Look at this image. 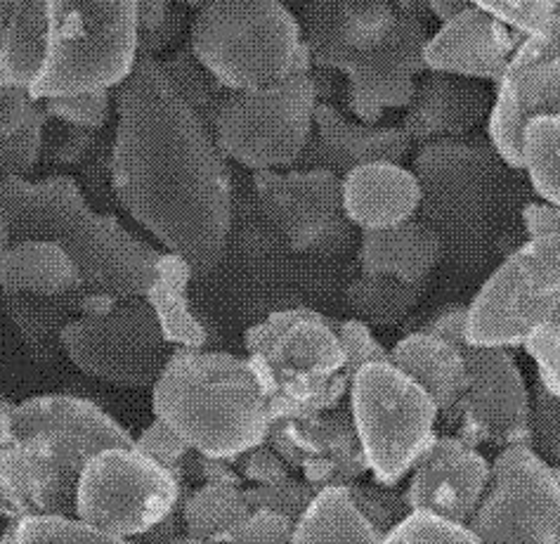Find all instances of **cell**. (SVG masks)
Listing matches in <instances>:
<instances>
[{
	"label": "cell",
	"mask_w": 560,
	"mask_h": 544,
	"mask_svg": "<svg viewBox=\"0 0 560 544\" xmlns=\"http://www.w3.org/2000/svg\"><path fill=\"white\" fill-rule=\"evenodd\" d=\"M112 193L195 277L223 263L232 232L225 154L154 57H138L116 85Z\"/></svg>",
	"instance_id": "1"
},
{
	"label": "cell",
	"mask_w": 560,
	"mask_h": 544,
	"mask_svg": "<svg viewBox=\"0 0 560 544\" xmlns=\"http://www.w3.org/2000/svg\"><path fill=\"white\" fill-rule=\"evenodd\" d=\"M124 426L93 401L38 395L0 412V517H77L83 466L107 448H132Z\"/></svg>",
	"instance_id": "2"
},
{
	"label": "cell",
	"mask_w": 560,
	"mask_h": 544,
	"mask_svg": "<svg viewBox=\"0 0 560 544\" xmlns=\"http://www.w3.org/2000/svg\"><path fill=\"white\" fill-rule=\"evenodd\" d=\"M0 213L12 242L50 240L77 261L83 287L73 293L79 315L107 313L116 301L144 297L161 254L119 218L100 213L71 175L57 173L43 181H0Z\"/></svg>",
	"instance_id": "3"
},
{
	"label": "cell",
	"mask_w": 560,
	"mask_h": 544,
	"mask_svg": "<svg viewBox=\"0 0 560 544\" xmlns=\"http://www.w3.org/2000/svg\"><path fill=\"white\" fill-rule=\"evenodd\" d=\"M154 417L191 452L234 462L268 443L270 407L246 358L225 350L175 348L152 386Z\"/></svg>",
	"instance_id": "4"
},
{
	"label": "cell",
	"mask_w": 560,
	"mask_h": 544,
	"mask_svg": "<svg viewBox=\"0 0 560 544\" xmlns=\"http://www.w3.org/2000/svg\"><path fill=\"white\" fill-rule=\"evenodd\" d=\"M244 346L272 421L311 419L350 391L336 322L311 308L270 313L246 332Z\"/></svg>",
	"instance_id": "5"
},
{
	"label": "cell",
	"mask_w": 560,
	"mask_h": 544,
	"mask_svg": "<svg viewBox=\"0 0 560 544\" xmlns=\"http://www.w3.org/2000/svg\"><path fill=\"white\" fill-rule=\"evenodd\" d=\"M187 46L228 91H258L313 67L282 0H206L189 24Z\"/></svg>",
	"instance_id": "6"
},
{
	"label": "cell",
	"mask_w": 560,
	"mask_h": 544,
	"mask_svg": "<svg viewBox=\"0 0 560 544\" xmlns=\"http://www.w3.org/2000/svg\"><path fill=\"white\" fill-rule=\"evenodd\" d=\"M46 65L36 100L112 91L138 62L136 0H46Z\"/></svg>",
	"instance_id": "7"
},
{
	"label": "cell",
	"mask_w": 560,
	"mask_h": 544,
	"mask_svg": "<svg viewBox=\"0 0 560 544\" xmlns=\"http://www.w3.org/2000/svg\"><path fill=\"white\" fill-rule=\"evenodd\" d=\"M348 398L374 481L400 485L435 443L440 421L435 401L393 362L360 367Z\"/></svg>",
	"instance_id": "8"
},
{
	"label": "cell",
	"mask_w": 560,
	"mask_h": 544,
	"mask_svg": "<svg viewBox=\"0 0 560 544\" xmlns=\"http://www.w3.org/2000/svg\"><path fill=\"white\" fill-rule=\"evenodd\" d=\"M317 102L311 67L258 91H230L215 112L213 138L244 169H293L311 142Z\"/></svg>",
	"instance_id": "9"
},
{
	"label": "cell",
	"mask_w": 560,
	"mask_h": 544,
	"mask_svg": "<svg viewBox=\"0 0 560 544\" xmlns=\"http://www.w3.org/2000/svg\"><path fill=\"white\" fill-rule=\"evenodd\" d=\"M464 327V305L445 308L423 327V332L438 334L459 346L466 362V391L447 426L454 429V436L476 448L480 443H492L501 450L529 445L533 393L525 384L518 362L509 348L468 344Z\"/></svg>",
	"instance_id": "10"
},
{
	"label": "cell",
	"mask_w": 560,
	"mask_h": 544,
	"mask_svg": "<svg viewBox=\"0 0 560 544\" xmlns=\"http://www.w3.org/2000/svg\"><path fill=\"white\" fill-rule=\"evenodd\" d=\"M560 322V232L527 240L466 305V342L518 348L537 327Z\"/></svg>",
	"instance_id": "11"
},
{
	"label": "cell",
	"mask_w": 560,
	"mask_h": 544,
	"mask_svg": "<svg viewBox=\"0 0 560 544\" xmlns=\"http://www.w3.org/2000/svg\"><path fill=\"white\" fill-rule=\"evenodd\" d=\"M185 474L136 448H107L83 466L77 517L116 537H140L180 507Z\"/></svg>",
	"instance_id": "12"
},
{
	"label": "cell",
	"mask_w": 560,
	"mask_h": 544,
	"mask_svg": "<svg viewBox=\"0 0 560 544\" xmlns=\"http://www.w3.org/2000/svg\"><path fill=\"white\" fill-rule=\"evenodd\" d=\"M60 342L83 374L124 389H152L175 350L142 297L116 301L107 313L73 317Z\"/></svg>",
	"instance_id": "13"
},
{
	"label": "cell",
	"mask_w": 560,
	"mask_h": 544,
	"mask_svg": "<svg viewBox=\"0 0 560 544\" xmlns=\"http://www.w3.org/2000/svg\"><path fill=\"white\" fill-rule=\"evenodd\" d=\"M480 544H560V476L529 445L499 450L474 519Z\"/></svg>",
	"instance_id": "14"
},
{
	"label": "cell",
	"mask_w": 560,
	"mask_h": 544,
	"mask_svg": "<svg viewBox=\"0 0 560 544\" xmlns=\"http://www.w3.org/2000/svg\"><path fill=\"white\" fill-rule=\"evenodd\" d=\"M254 187L265 216L299 254H334L350 240L341 175L327 169L254 171Z\"/></svg>",
	"instance_id": "15"
},
{
	"label": "cell",
	"mask_w": 560,
	"mask_h": 544,
	"mask_svg": "<svg viewBox=\"0 0 560 544\" xmlns=\"http://www.w3.org/2000/svg\"><path fill=\"white\" fill-rule=\"evenodd\" d=\"M425 40L417 24H400L376 46L329 60L348 73L350 109L358 121L378 124L386 109L409 105L417 77L425 71Z\"/></svg>",
	"instance_id": "16"
},
{
	"label": "cell",
	"mask_w": 560,
	"mask_h": 544,
	"mask_svg": "<svg viewBox=\"0 0 560 544\" xmlns=\"http://www.w3.org/2000/svg\"><path fill=\"white\" fill-rule=\"evenodd\" d=\"M268 445L282 454L291 468H303L305 481L322 490L346 488L370 472L350 409L334 407L311 419L272 421Z\"/></svg>",
	"instance_id": "17"
},
{
	"label": "cell",
	"mask_w": 560,
	"mask_h": 544,
	"mask_svg": "<svg viewBox=\"0 0 560 544\" xmlns=\"http://www.w3.org/2000/svg\"><path fill=\"white\" fill-rule=\"evenodd\" d=\"M492 481V462L459 436H440L411 468L407 499L411 511L438 513L468 523Z\"/></svg>",
	"instance_id": "18"
},
{
	"label": "cell",
	"mask_w": 560,
	"mask_h": 544,
	"mask_svg": "<svg viewBox=\"0 0 560 544\" xmlns=\"http://www.w3.org/2000/svg\"><path fill=\"white\" fill-rule=\"evenodd\" d=\"M523 40L525 36L515 34L488 12L468 8L425 40L423 62L429 71L499 85Z\"/></svg>",
	"instance_id": "19"
},
{
	"label": "cell",
	"mask_w": 560,
	"mask_h": 544,
	"mask_svg": "<svg viewBox=\"0 0 560 544\" xmlns=\"http://www.w3.org/2000/svg\"><path fill=\"white\" fill-rule=\"evenodd\" d=\"M494 95L485 83L454 77L442 71H423L415 95L405 107L402 130L411 144H429L438 140L466 138L482 121L490 119Z\"/></svg>",
	"instance_id": "20"
},
{
	"label": "cell",
	"mask_w": 560,
	"mask_h": 544,
	"mask_svg": "<svg viewBox=\"0 0 560 544\" xmlns=\"http://www.w3.org/2000/svg\"><path fill=\"white\" fill-rule=\"evenodd\" d=\"M539 116H560V55L509 69L497 85L488 138L509 169L523 171L525 126Z\"/></svg>",
	"instance_id": "21"
},
{
	"label": "cell",
	"mask_w": 560,
	"mask_h": 544,
	"mask_svg": "<svg viewBox=\"0 0 560 544\" xmlns=\"http://www.w3.org/2000/svg\"><path fill=\"white\" fill-rule=\"evenodd\" d=\"M411 150V140L402 126H381L348 119L343 112L331 105L317 102L313 136L296 166L301 169H327L336 175H343L352 169L374 164V161L402 159Z\"/></svg>",
	"instance_id": "22"
},
{
	"label": "cell",
	"mask_w": 560,
	"mask_h": 544,
	"mask_svg": "<svg viewBox=\"0 0 560 544\" xmlns=\"http://www.w3.org/2000/svg\"><path fill=\"white\" fill-rule=\"evenodd\" d=\"M343 211L360 232L386 230L417 216L423 189L415 171L395 161H374L341 178Z\"/></svg>",
	"instance_id": "23"
},
{
	"label": "cell",
	"mask_w": 560,
	"mask_h": 544,
	"mask_svg": "<svg viewBox=\"0 0 560 544\" xmlns=\"http://www.w3.org/2000/svg\"><path fill=\"white\" fill-rule=\"evenodd\" d=\"M442 258V238L423 220H405L386 230L362 232V275H386L407 285H425Z\"/></svg>",
	"instance_id": "24"
},
{
	"label": "cell",
	"mask_w": 560,
	"mask_h": 544,
	"mask_svg": "<svg viewBox=\"0 0 560 544\" xmlns=\"http://www.w3.org/2000/svg\"><path fill=\"white\" fill-rule=\"evenodd\" d=\"M390 362L431 395L440 419L450 424L466 391V362L459 346L431 332H411L390 348Z\"/></svg>",
	"instance_id": "25"
},
{
	"label": "cell",
	"mask_w": 560,
	"mask_h": 544,
	"mask_svg": "<svg viewBox=\"0 0 560 544\" xmlns=\"http://www.w3.org/2000/svg\"><path fill=\"white\" fill-rule=\"evenodd\" d=\"M83 275L65 248L50 240H18L0 258V291L62 299L79 293Z\"/></svg>",
	"instance_id": "26"
},
{
	"label": "cell",
	"mask_w": 560,
	"mask_h": 544,
	"mask_svg": "<svg viewBox=\"0 0 560 544\" xmlns=\"http://www.w3.org/2000/svg\"><path fill=\"white\" fill-rule=\"evenodd\" d=\"M46 0H0V85L26 88L46 65Z\"/></svg>",
	"instance_id": "27"
},
{
	"label": "cell",
	"mask_w": 560,
	"mask_h": 544,
	"mask_svg": "<svg viewBox=\"0 0 560 544\" xmlns=\"http://www.w3.org/2000/svg\"><path fill=\"white\" fill-rule=\"evenodd\" d=\"M191 277L195 273L185 258L164 252L156 263L152 285L142 297L154 311L166 342L175 348H206L209 344V332L189 301Z\"/></svg>",
	"instance_id": "28"
},
{
	"label": "cell",
	"mask_w": 560,
	"mask_h": 544,
	"mask_svg": "<svg viewBox=\"0 0 560 544\" xmlns=\"http://www.w3.org/2000/svg\"><path fill=\"white\" fill-rule=\"evenodd\" d=\"M46 121L43 100L32 91L0 85V181L28 178L38 166Z\"/></svg>",
	"instance_id": "29"
},
{
	"label": "cell",
	"mask_w": 560,
	"mask_h": 544,
	"mask_svg": "<svg viewBox=\"0 0 560 544\" xmlns=\"http://www.w3.org/2000/svg\"><path fill=\"white\" fill-rule=\"evenodd\" d=\"M185 533L209 544H223L254 517L244 485L203 483L183 495L180 502Z\"/></svg>",
	"instance_id": "30"
},
{
	"label": "cell",
	"mask_w": 560,
	"mask_h": 544,
	"mask_svg": "<svg viewBox=\"0 0 560 544\" xmlns=\"http://www.w3.org/2000/svg\"><path fill=\"white\" fill-rule=\"evenodd\" d=\"M5 311L36 362L50 364L62 352V332L79 317L77 299H40L28 293H8Z\"/></svg>",
	"instance_id": "31"
},
{
	"label": "cell",
	"mask_w": 560,
	"mask_h": 544,
	"mask_svg": "<svg viewBox=\"0 0 560 544\" xmlns=\"http://www.w3.org/2000/svg\"><path fill=\"white\" fill-rule=\"evenodd\" d=\"M291 544H381L346 488H324L293 525Z\"/></svg>",
	"instance_id": "32"
},
{
	"label": "cell",
	"mask_w": 560,
	"mask_h": 544,
	"mask_svg": "<svg viewBox=\"0 0 560 544\" xmlns=\"http://www.w3.org/2000/svg\"><path fill=\"white\" fill-rule=\"evenodd\" d=\"M425 285H407L386 275H362L348 287V305L364 325L390 327L409 315Z\"/></svg>",
	"instance_id": "33"
},
{
	"label": "cell",
	"mask_w": 560,
	"mask_h": 544,
	"mask_svg": "<svg viewBox=\"0 0 560 544\" xmlns=\"http://www.w3.org/2000/svg\"><path fill=\"white\" fill-rule=\"evenodd\" d=\"M523 171L544 201L560 206V116H539L525 126Z\"/></svg>",
	"instance_id": "34"
},
{
	"label": "cell",
	"mask_w": 560,
	"mask_h": 544,
	"mask_svg": "<svg viewBox=\"0 0 560 544\" xmlns=\"http://www.w3.org/2000/svg\"><path fill=\"white\" fill-rule=\"evenodd\" d=\"M0 544H136L126 537L81 521L79 517H57V513H43V517L12 519L0 533Z\"/></svg>",
	"instance_id": "35"
},
{
	"label": "cell",
	"mask_w": 560,
	"mask_h": 544,
	"mask_svg": "<svg viewBox=\"0 0 560 544\" xmlns=\"http://www.w3.org/2000/svg\"><path fill=\"white\" fill-rule=\"evenodd\" d=\"M159 62H161V69L166 71L171 85L191 107V112H195L199 119L211 128L220 102H223L225 95L230 93L228 88L197 60L195 53L189 50V46L180 48L173 57H168V60H159Z\"/></svg>",
	"instance_id": "36"
},
{
	"label": "cell",
	"mask_w": 560,
	"mask_h": 544,
	"mask_svg": "<svg viewBox=\"0 0 560 544\" xmlns=\"http://www.w3.org/2000/svg\"><path fill=\"white\" fill-rule=\"evenodd\" d=\"M138 18V57H154L166 53L185 32V8L171 0H136Z\"/></svg>",
	"instance_id": "37"
},
{
	"label": "cell",
	"mask_w": 560,
	"mask_h": 544,
	"mask_svg": "<svg viewBox=\"0 0 560 544\" xmlns=\"http://www.w3.org/2000/svg\"><path fill=\"white\" fill-rule=\"evenodd\" d=\"M346 490L352 505L362 513V519L374 528L378 537L386 535L390 528H395L411 511L407 490H400V485L352 481L346 485Z\"/></svg>",
	"instance_id": "38"
},
{
	"label": "cell",
	"mask_w": 560,
	"mask_h": 544,
	"mask_svg": "<svg viewBox=\"0 0 560 544\" xmlns=\"http://www.w3.org/2000/svg\"><path fill=\"white\" fill-rule=\"evenodd\" d=\"M381 544H480L474 528L429 511H409Z\"/></svg>",
	"instance_id": "39"
},
{
	"label": "cell",
	"mask_w": 560,
	"mask_h": 544,
	"mask_svg": "<svg viewBox=\"0 0 560 544\" xmlns=\"http://www.w3.org/2000/svg\"><path fill=\"white\" fill-rule=\"evenodd\" d=\"M97 138L100 134H95V130H85L48 116L40 138V161H46L52 169L83 166V161L91 157Z\"/></svg>",
	"instance_id": "40"
},
{
	"label": "cell",
	"mask_w": 560,
	"mask_h": 544,
	"mask_svg": "<svg viewBox=\"0 0 560 544\" xmlns=\"http://www.w3.org/2000/svg\"><path fill=\"white\" fill-rule=\"evenodd\" d=\"M250 509L256 511H275L279 517L296 523L303 513L315 502V497L322 493L317 485L307 481H279L272 485H248L244 488Z\"/></svg>",
	"instance_id": "41"
},
{
	"label": "cell",
	"mask_w": 560,
	"mask_h": 544,
	"mask_svg": "<svg viewBox=\"0 0 560 544\" xmlns=\"http://www.w3.org/2000/svg\"><path fill=\"white\" fill-rule=\"evenodd\" d=\"M112 105V91H88L43 100V107H46V114L50 119L79 126L85 130H95V134H100V130L109 124Z\"/></svg>",
	"instance_id": "42"
},
{
	"label": "cell",
	"mask_w": 560,
	"mask_h": 544,
	"mask_svg": "<svg viewBox=\"0 0 560 544\" xmlns=\"http://www.w3.org/2000/svg\"><path fill=\"white\" fill-rule=\"evenodd\" d=\"M529 448L544 462L560 468V403L539 384L533 391V417H529Z\"/></svg>",
	"instance_id": "43"
},
{
	"label": "cell",
	"mask_w": 560,
	"mask_h": 544,
	"mask_svg": "<svg viewBox=\"0 0 560 544\" xmlns=\"http://www.w3.org/2000/svg\"><path fill=\"white\" fill-rule=\"evenodd\" d=\"M523 348L537 367V384L560 403V322L537 327Z\"/></svg>",
	"instance_id": "44"
},
{
	"label": "cell",
	"mask_w": 560,
	"mask_h": 544,
	"mask_svg": "<svg viewBox=\"0 0 560 544\" xmlns=\"http://www.w3.org/2000/svg\"><path fill=\"white\" fill-rule=\"evenodd\" d=\"M336 334L341 342L343 356H346V374L355 377V372L364 364L372 362H390V350L383 346L370 325H364L360 320H343L336 322Z\"/></svg>",
	"instance_id": "45"
},
{
	"label": "cell",
	"mask_w": 560,
	"mask_h": 544,
	"mask_svg": "<svg viewBox=\"0 0 560 544\" xmlns=\"http://www.w3.org/2000/svg\"><path fill=\"white\" fill-rule=\"evenodd\" d=\"M132 448L147 454L150 460L159 462L161 466H166V468H171V472H178V474H185V462L191 454V448L185 443V440L175 433L166 421H161L156 417L136 438Z\"/></svg>",
	"instance_id": "46"
},
{
	"label": "cell",
	"mask_w": 560,
	"mask_h": 544,
	"mask_svg": "<svg viewBox=\"0 0 560 544\" xmlns=\"http://www.w3.org/2000/svg\"><path fill=\"white\" fill-rule=\"evenodd\" d=\"M468 3L482 12H488L490 18L506 24L515 34H521L525 38L547 34L558 18V10L553 12L523 10V8H513L511 3H506V0H468Z\"/></svg>",
	"instance_id": "47"
},
{
	"label": "cell",
	"mask_w": 560,
	"mask_h": 544,
	"mask_svg": "<svg viewBox=\"0 0 560 544\" xmlns=\"http://www.w3.org/2000/svg\"><path fill=\"white\" fill-rule=\"evenodd\" d=\"M234 462L240 464L237 466L240 476L250 485H272V483L291 478V466L284 462L282 454L268 443L244 452L242 458H237Z\"/></svg>",
	"instance_id": "48"
},
{
	"label": "cell",
	"mask_w": 560,
	"mask_h": 544,
	"mask_svg": "<svg viewBox=\"0 0 560 544\" xmlns=\"http://www.w3.org/2000/svg\"><path fill=\"white\" fill-rule=\"evenodd\" d=\"M293 521L275 511H256L237 533L223 544H291Z\"/></svg>",
	"instance_id": "49"
},
{
	"label": "cell",
	"mask_w": 560,
	"mask_h": 544,
	"mask_svg": "<svg viewBox=\"0 0 560 544\" xmlns=\"http://www.w3.org/2000/svg\"><path fill=\"white\" fill-rule=\"evenodd\" d=\"M523 225L527 240L549 238V234L560 232V206L551 201H533L523 209Z\"/></svg>",
	"instance_id": "50"
},
{
	"label": "cell",
	"mask_w": 560,
	"mask_h": 544,
	"mask_svg": "<svg viewBox=\"0 0 560 544\" xmlns=\"http://www.w3.org/2000/svg\"><path fill=\"white\" fill-rule=\"evenodd\" d=\"M429 5H431L435 18L440 20V24L454 20L456 14H462L468 8H474L468 0H429Z\"/></svg>",
	"instance_id": "51"
},
{
	"label": "cell",
	"mask_w": 560,
	"mask_h": 544,
	"mask_svg": "<svg viewBox=\"0 0 560 544\" xmlns=\"http://www.w3.org/2000/svg\"><path fill=\"white\" fill-rule=\"evenodd\" d=\"M513 8L537 10V12H553L560 8V0H506Z\"/></svg>",
	"instance_id": "52"
},
{
	"label": "cell",
	"mask_w": 560,
	"mask_h": 544,
	"mask_svg": "<svg viewBox=\"0 0 560 544\" xmlns=\"http://www.w3.org/2000/svg\"><path fill=\"white\" fill-rule=\"evenodd\" d=\"M12 244V232H10V225L5 216L0 213V258H3V254L8 252V246Z\"/></svg>",
	"instance_id": "53"
},
{
	"label": "cell",
	"mask_w": 560,
	"mask_h": 544,
	"mask_svg": "<svg viewBox=\"0 0 560 544\" xmlns=\"http://www.w3.org/2000/svg\"><path fill=\"white\" fill-rule=\"evenodd\" d=\"M171 3L173 5H180V8H195V10H199L203 3H206V0H171Z\"/></svg>",
	"instance_id": "54"
},
{
	"label": "cell",
	"mask_w": 560,
	"mask_h": 544,
	"mask_svg": "<svg viewBox=\"0 0 560 544\" xmlns=\"http://www.w3.org/2000/svg\"><path fill=\"white\" fill-rule=\"evenodd\" d=\"M175 544H209V542H203V540H199V537H191V535L183 533L178 540H175Z\"/></svg>",
	"instance_id": "55"
},
{
	"label": "cell",
	"mask_w": 560,
	"mask_h": 544,
	"mask_svg": "<svg viewBox=\"0 0 560 544\" xmlns=\"http://www.w3.org/2000/svg\"><path fill=\"white\" fill-rule=\"evenodd\" d=\"M5 405H8V403L3 401V395H0V412H3V407H5Z\"/></svg>",
	"instance_id": "56"
},
{
	"label": "cell",
	"mask_w": 560,
	"mask_h": 544,
	"mask_svg": "<svg viewBox=\"0 0 560 544\" xmlns=\"http://www.w3.org/2000/svg\"><path fill=\"white\" fill-rule=\"evenodd\" d=\"M558 476H560V468H558Z\"/></svg>",
	"instance_id": "57"
}]
</instances>
